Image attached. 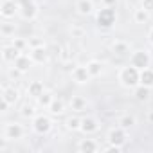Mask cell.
I'll return each mask as SVG.
<instances>
[{
  "mask_svg": "<svg viewBox=\"0 0 153 153\" xmlns=\"http://www.w3.org/2000/svg\"><path fill=\"white\" fill-rule=\"evenodd\" d=\"M119 83L124 87V88H135L140 85V70L133 65H128V67H123L119 70Z\"/></svg>",
  "mask_w": 153,
  "mask_h": 153,
  "instance_id": "6da1fadb",
  "label": "cell"
},
{
  "mask_svg": "<svg viewBox=\"0 0 153 153\" xmlns=\"http://www.w3.org/2000/svg\"><path fill=\"white\" fill-rule=\"evenodd\" d=\"M115 20H117V15H115V9H112V7L105 6L103 9H99L96 13V22L101 29H110L115 24Z\"/></svg>",
  "mask_w": 153,
  "mask_h": 153,
  "instance_id": "7a4b0ae2",
  "label": "cell"
},
{
  "mask_svg": "<svg viewBox=\"0 0 153 153\" xmlns=\"http://www.w3.org/2000/svg\"><path fill=\"white\" fill-rule=\"evenodd\" d=\"M18 15L24 20H34L38 15V6L34 4V0H18Z\"/></svg>",
  "mask_w": 153,
  "mask_h": 153,
  "instance_id": "3957f363",
  "label": "cell"
},
{
  "mask_svg": "<svg viewBox=\"0 0 153 153\" xmlns=\"http://www.w3.org/2000/svg\"><path fill=\"white\" fill-rule=\"evenodd\" d=\"M149 63H151V56H149L148 51H135V52H131V56H130V65L137 67L139 70L148 68Z\"/></svg>",
  "mask_w": 153,
  "mask_h": 153,
  "instance_id": "277c9868",
  "label": "cell"
},
{
  "mask_svg": "<svg viewBox=\"0 0 153 153\" xmlns=\"http://www.w3.org/2000/svg\"><path fill=\"white\" fill-rule=\"evenodd\" d=\"M51 128H52L51 117H47V115H43V114H38V115L33 117V130H34L36 133L45 135V133L51 131Z\"/></svg>",
  "mask_w": 153,
  "mask_h": 153,
  "instance_id": "5b68a950",
  "label": "cell"
},
{
  "mask_svg": "<svg viewBox=\"0 0 153 153\" xmlns=\"http://www.w3.org/2000/svg\"><path fill=\"white\" fill-rule=\"evenodd\" d=\"M126 139H128L126 130L121 128V126H115V128H112V130L108 131V144H114V146H117V148H123L124 142H126Z\"/></svg>",
  "mask_w": 153,
  "mask_h": 153,
  "instance_id": "8992f818",
  "label": "cell"
},
{
  "mask_svg": "<svg viewBox=\"0 0 153 153\" xmlns=\"http://www.w3.org/2000/svg\"><path fill=\"white\" fill-rule=\"evenodd\" d=\"M18 0H2V4H0V15L6 20L15 18V15H18Z\"/></svg>",
  "mask_w": 153,
  "mask_h": 153,
  "instance_id": "52a82bcc",
  "label": "cell"
},
{
  "mask_svg": "<svg viewBox=\"0 0 153 153\" xmlns=\"http://www.w3.org/2000/svg\"><path fill=\"white\" fill-rule=\"evenodd\" d=\"M22 135H24L22 124H18V123H7V124L4 126L2 137H4L6 140H16V139H22Z\"/></svg>",
  "mask_w": 153,
  "mask_h": 153,
  "instance_id": "ba28073f",
  "label": "cell"
},
{
  "mask_svg": "<svg viewBox=\"0 0 153 153\" xmlns=\"http://www.w3.org/2000/svg\"><path fill=\"white\" fill-rule=\"evenodd\" d=\"M72 78H74L76 83L85 85V83H88V81L92 79V76H90L87 65H85V67H83V65H78V67H74V68H72Z\"/></svg>",
  "mask_w": 153,
  "mask_h": 153,
  "instance_id": "9c48e42d",
  "label": "cell"
},
{
  "mask_svg": "<svg viewBox=\"0 0 153 153\" xmlns=\"http://www.w3.org/2000/svg\"><path fill=\"white\" fill-rule=\"evenodd\" d=\"M13 65H15V68H16V70H20V72L24 74V72H27V70L34 65V61H33L31 54H24V52H22V54L15 59V63H13Z\"/></svg>",
  "mask_w": 153,
  "mask_h": 153,
  "instance_id": "30bf717a",
  "label": "cell"
},
{
  "mask_svg": "<svg viewBox=\"0 0 153 153\" xmlns=\"http://www.w3.org/2000/svg\"><path fill=\"white\" fill-rule=\"evenodd\" d=\"M22 52L13 45V43H9V45H4L2 47V59L6 61V63H15V59L20 56Z\"/></svg>",
  "mask_w": 153,
  "mask_h": 153,
  "instance_id": "8fae6325",
  "label": "cell"
},
{
  "mask_svg": "<svg viewBox=\"0 0 153 153\" xmlns=\"http://www.w3.org/2000/svg\"><path fill=\"white\" fill-rule=\"evenodd\" d=\"M83 133H94L99 130V123L96 117H83L81 119V128H79Z\"/></svg>",
  "mask_w": 153,
  "mask_h": 153,
  "instance_id": "7c38bea8",
  "label": "cell"
},
{
  "mask_svg": "<svg viewBox=\"0 0 153 153\" xmlns=\"http://www.w3.org/2000/svg\"><path fill=\"white\" fill-rule=\"evenodd\" d=\"M18 90L15 87H7V85H2V99L7 101L9 105H15L18 101Z\"/></svg>",
  "mask_w": 153,
  "mask_h": 153,
  "instance_id": "4fadbf2b",
  "label": "cell"
},
{
  "mask_svg": "<svg viewBox=\"0 0 153 153\" xmlns=\"http://www.w3.org/2000/svg\"><path fill=\"white\" fill-rule=\"evenodd\" d=\"M29 54H31V58H33L34 63H45V61H47V51H45L43 45H40V47H33Z\"/></svg>",
  "mask_w": 153,
  "mask_h": 153,
  "instance_id": "5bb4252c",
  "label": "cell"
},
{
  "mask_svg": "<svg viewBox=\"0 0 153 153\" xmlns=\"http://www.w3.org/2000/svg\"><path fill=\"white\" fill-rule=\"evenodd\" d=\"M87 106H88V101H87L83 96H74V97L70 99V108H72L74 112H85Z\"/></svg>",
  "mask_w": 153,
  "mask_h": 153,
  "instance_id": "9a60e30c",
  "label": "cell"
},
{
  "mask_svg": "<svg viewBox=\"0 0 153 153\" xmlns=\"http://www.w3.org/2000/svg\"><path fill=\"white\" fill-rule=\"evenodd\" d=\"M133 96H135L137 101L144 103V101L149 99V96H151V88H149V87H144V85H139V87L133 88Z\"/></svg>",
  "mask_w": 153,
  "mask_h": 153,
  "instance_id": "2e32d148",
  "label": "cell"
},
{
  "mask_svg": "<svg viewBox=\"0 0 153 153\" xmlns=\"http://www.w3.org/2000/svg\"><path fill=\"white\" fill-rule=\"evenodd\" d=\"M78 149H79L81 153H94V151L99 149V146H97V142L92 140V139H83V140L78 144Z\"/></svg>",
  "mask_w": 153,
  "mask_h": 153,
  "instance_id": "e0dca14e",
  "label": "cell"
},
{
  "mask_svg": "<svg viewBox=\"0 0 153 153\" xmlns=\"http://www.w3.org/2000/svg\"><path fill=\"white\" fill-rule=\"evenodd\" d=\"M76 9H78L79 15H90L94 11V2H92V0H78Z\"/></svg>",
  "mask_w": 153,
  "mask_h": 153,
  "instance_id": "ac0fdd59",
  "label": "cell"
},
{
  "mask_svg": "<svg viewBox=\"0 0 153 153\" xmlns=\"http://www.w3.org/2000/svg\"><path fill=\"white\" fill-rule=\"evenodd\" d=\"M140 85L153 88V68H151V67L140 70Z\"/></svg>",
  "mask_w": 153,
  "mask_h": 153,
  "instance_id": "d6986e66",
  "label": "cell"
},
{
  "mask_svg": "<svg viewBox=\"0 0 153 153\" xmlns=\"http://www.w3.org/2000/svg\"><path fill=\"white\" fill-rule=\"evenodd\" d=\"M27 92H29V96H33V97H36V99H38V97L45 92V87H43V83H42V81H33V83H29Z\"/></svg>",
  "mask_w": 153,
  "mask_h": 153,
  "instance_id": "ffe728a7",
  "label": "cell"
},
{
  "mask_svg": "<svg viewBox=\"0 0 153 153\" xmlns=\"http://www.w3.org/2000/svg\"><path fill=\"white\" fill-rule=\"evenodd\" d=\"M87 68H88L92 78H97V76H101V72H103V63L97 61V59H92V61L87 63Z\"/></svg>",
  "mask_w": 153,
  "mask_h": 153,
  "instance_id": "44dd1931",
  "label": "cell"
},
{
  "mask_svg": "<svg viewBox=\"0 0 153 153\" xmlns=\"http://www.w3.org/2000/svg\"><path fill=\"white\" fill-rule=\"evenodd\" d=\"M52 115H59V114H63L65 112V103L61 101V99H58V97H54L52 99V103H51V106L47 108Z\"/></svg>",
  "mask_w": 153,
  "mask_h": 153,
  "instance_id": "7402d4cb",
  "label": "cell"
},
{
  "mask_svg": "<svg viewBox=\"0 0 153 153\" xmlns=\"http://www.w3.org/2000/svg\"><path fill=\"white\" fill-rule=\"evenodd\" d=\"M112 51H114L115 54H119V56H124V54H128V52H130V45H128L126 42L117 40V42H114V43H112Z\"/></svg>",
  "mask_w": 153,
  "mask_h": 153,
  "instance_id": "603a6c76",
  "label": "cell"
},
{
  "mask_svg": "<svg viewBox=\"0 0 153 153\" xmlns=\"http://www.w3.org/2000/svg\"><path fill=\"white\" fill-rule=\"evenodd\" d=\"M148 18H149V13H148L144 7L135 9V13H133V20H135L137 24H144V22H148Z\"/></svg>",
  "mask_w": 153,
  "mask_h": 153,
  "instance_id": "cb8c5ba5",
  "label": "cell"
},
{
  "mask_svg": "<svg viewBox=\"0 0 153 153\" xmlns=\"http://www.w3.org/2000/svg\"><path fill=\"white\" fill-rule=\"evenodd\" d=\"M121 128H124V130H130L133 124H135V117L133 115H130V114H126V115H123L121 119H119V123H117Z\"/></svg>",
  "mask_w": 153,
  "mask_h": 153,
  "instance_id": "d4e9b609",
  "label": "cell"
},
{
  "mask_svg": "<svg viewBox=\"0 0 153 153\" xmlns=\"http://www.w3.org/2000/svg\"><path fill=\"white\" fill-rule=\"evenodd\" d=\"M52 99H54V96H52L51 92H47V90H45V92L38 97V105H40V106H43V108H49V106H51V103H52Z\"/></svg>",
  "mask_w": 153,
  "mask_h": 153,
  "instance_id": "484cf974",
  "label": "cell"
},
{
  "mask_svg": "<svg viewBox=\"0 0 153 153\" xmlns=\"http://www.w3.org/2000/svg\"><path fill=\"white\" fill-rule=\"evenodd\" d=\"M67 128L72 130V131L79 130V128H81V119L76 117V115H74V117H68V119H67Z\"/></svg>",
  "mask_w": 153,
  "mask_h": 153,
  "instance_id": "4316f807",
  "label": "cell"
},
{
  "mask_svg": "<svg viewBox=\"0 0 153 153\" xmlns=\"http://www.w3.org/2000/svg\"><path fill=\"white\" fill-rule=\"evenodd\" d=\"M20 115H22V117H34V115H36V110H34V106H31V105H24L22 110H20Z\"/></svg>",
  "mask_w": 153,
  "mask_h": 153,
  "instance_id": "83f0119b",
  "label": "cell"
},
{
  "mask_svg": "<svg viewBox=\"0 0 153 153\" xmlns=\"http://www.w3.org/2000/svg\"><path fill=\"white\" fill-rule=\"evenodd\" d=\"M11 43H13V45H15V47H16V49L20 51V52H24V51H25V49L29 47V43H27V42H25L24 38H15V40H13Z\"/></svg>",
  "mask_w": 153,
  "mask_h": 153,
  "instance_id": "f1b7e54d",
  "label": "cell"
},
{
  "mask_svg": "<svg viewBox=\"0 0 153 153\" xmlns=\"http://www.w3.org/2000/svg\"><path fill=\"white\" fill-rule=\"evenodd\" d=\"M140 7H144L148 13H153V0H142V6Z\"/></svg>",
  "mask_w": 153,
  "mask_h": 153,
  "instance_id": "f546056e",
  "label": "cell"
},
{
  "mask_svg": "<svg viewBox=\"0 0 153 153\" xmlns=\"http://www.w3.org/2000/svg\"><path fill=\"white\" fill-rule=\"evenodd\" d=\"M13 31H15V27H11V25H6V24L2 25V34H4V36H7V34H11Z\"/></svg>",
  "mask_w": 153,
  "mask_h": 153,
  "instance_id": "4dcf8cb0",
  "label": "cell"
},
{
  "mask_svg": "<svg viewBox=\"0 0 153 153\" xmlns=\"http://www.w3.org/2000/svg\"><path fill=\"white\" fill-rule=\"evenodd\" d=\"M103 4H105L106 7H114V6L117 4V0H103Z\"/></svg>",
  "mask_w": 153,
  "mask_h": 153,
  "instance_id": "1f68e13d",
  "label": "cell"
},
{
  "mask_svg": "<svg viewBox=\"0 0 153 153\" xmlns=\"http://www.w3.org/2000/svg\"><path fill=\"white\" fill-rule=\"evenodd\" d=\"M9 106H11V105H9L7 101H4V99H2V103H0V110H2V112H6Z\"/></svg>",
  "mask_w": 153,
  "mask_h": 153,
  "instance_id": "d6a6232c",
  "label": "cell"
},
{
  "mask_svg": "<svg viewBox=\"0 0 153 153\" xmlns=\"http://www.w3.org/2000/svg\"><path fill=\"white\" fill-rule=\"evenodd\" d=\"M31 45H33V47H40V45H43V43H42L40 40H33V42H31Z\"/></svg>",
  "mask_w": 153,
  "mask_h": 153,
  "instance_id": "836d02e7",
  "label": "cell"
},
{
  "mask_svg": "<svg viewBox=\"0 0 153 153\" xmlns=\"http://www.w3.org/2000/svg\"><path fill=\"white\" fill-rule=\"evenodd\" d=\"M148 38H149V42H151V45H153V27H151V31H149V36H148Z\"/></svg>",
  "mask_w": 153,
  "mask_h": 153,
  "instance_id": "e575fe53",
  "label": "cell"
},
{
  "mask_svg": "<svg viewBox=\"0 0 153 153\" xmlns=\"http://www.w3.org/2000/svg\"><path fill=\"white\" fill-rule=\"evenodd\" d=\"M148 119H149V121H151V123H153V112H151V114H149V115H148Z\"/></svg>",
  "mask_w": 153,
  "mask_h": 153,
  "instance_id": "d590c367",
  "label": "cell"
}]
</instances>
